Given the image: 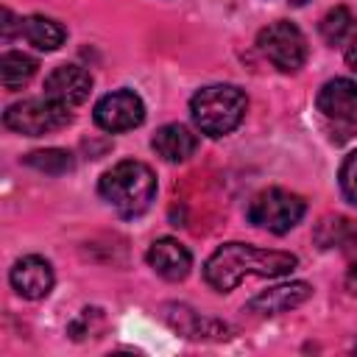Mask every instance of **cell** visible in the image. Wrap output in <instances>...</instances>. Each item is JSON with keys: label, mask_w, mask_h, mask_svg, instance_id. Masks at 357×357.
<instances>
[{"label": "cell", "mask_w": 357, "mask_h": 357, "mask_svg": "<svg viewBox=\"0 0 357 357\" xmlns=\"http://www.w3.org/2000/svg\"><path fill=\"white\" fill-rule=\"evenodd\" d=\"M296 265L298 259L290 251L259 248L251 243H223L204 262V279L218 293H229L248 276L276 279V276L296 271Z\"/></svg>", "instance_id": "1"}, {"label": "cell", "mask_w": 357, "mask_h": 357, "mask_svg": "<svg viewBox=\"0 0 357 357\" xmlns=\"http://www.w3.org/2000/svg\"><path fill=\"white\" fill-rule=\"evenodd\" d=\"M100 198L117 209L123 218L142 215L156 195V176L145 162L123 159L114 167H109L98 181Z\"/></svg>", "instance_id": "2"}, {"label": "cell", "mask_w": 357, "mask_h": 357, "mask_svg": "<svg viewBox=\"0 0 357 357\" xmlns=\"http://www.w3.org/2000/svg\"><path fill=\"white\" fill-rule=\"evenodd\" d=\"M245 109H248V98L243 95V89H237L231 84H212V86L198 89L190 98L192 123L206 137L231 134L243 123Z\"/></svg>", "instance_id": "3"}, {"label": "cell", "mask_w": 357, "mask_h": 357, "mask_svg": "<svg viewBox=\"0 0 357 357\" xmlns=\"http://www.w3.org/2000/svg\"><path fill=\"white\" fill-rule=\"evenodd\" d=\"M70 109L56 103L53 98H25V100H17L11 103L6 112H3V123L8 131H17V134H25V137H42V134H50V131H59L70 123Z\"/></svg>", "instance_id": "4"}, {"label": "cell", "mask_w": 357, "mask_h": 357, "mask_svg": "<svg viewBox=\"0 0 357 357\" xmlns=\"http://www.w3.org/2000/svg\"><path fill=\"white\" fill-rule=\"evenodd\" d=\"M307 212V204L301 195L282 190V187H271L262 190L251 198L248 204V220L271 234H284L290 231Z\"/></svg>", "instance_id": "5"}, {"label": "cell", "mask_w": 357, "mask_h": 357, "mask_svg": "<svg viewBox=\"0 0 357 357\" xmlns=\"http://www.w3.org/2000/svg\"><path fill=\"white\" fill-rule=\"evenodd\" d=\"M259 53L279 70V73H296L307 61V39L298 31V25L279 20L259 31L257 36Z\"/></svg>", "instance_id": "6"}, {"label": "cell", "mask_w": 357, "mask_h": 357, "mask_svg": "<svg viewBox=\"0 0 357 357\" xmlns=\"http://www.w3.org/2000/svg\"><path fill=\"white\" fill-rule=\"evenodd\" d=\"M145 120V103L131 89H114L95 103V123L103 131H131Z\"/></svg>", "instance_id": "7"}, {"label": "cell", "mask_w": 357, "mask_h": 357, "mask_svg": "<svg viewBox=\"0 0 357 357\" xmlns=\"http://www.w3.org/2000/svg\"><path fill=\"white\" fill-rule=\"evenodd\" d=\"M89 92H92V75L78 64H61L45 78V95L67 109L84 103Z\"/></svg>", "instance_id": "8"}, {"label": "cell", "mask_w": 357, "mask_h": 357, "mask_svg": "<svg viewBox=\"0 0 357 357\" xmlns=\"http://www.w3.org/2000/svg\"><path fill=\"white\" fill-rule=\"evenodd\" d=\"M8 279H11V287L22 298L36 301V298H45L53 290V279L56 276H53V268H50V262L45 257L28 254V257H22V259L14 262Z\"/></svg>", "instance_id": "9"}, {"label": "cell", "mask_w": 357, "mask_h": 357, "mask_svg": "<svg viewBox=\"0 0 357 357\" xmlns=\"http://www.w3.org/2000/svg\"><path fill=\"white\" fill-rule=\"evenodd\" d=\"M148 265H151L162 279H167V282H181V279H187V273H190V268H192V257H190V251H187L178 240H173V237H159V240H153L151 248H148Z\"/></svg>", "instance_id": "10"}, {"label": "cell", "mask_w": 357, "mask_h": 357, "mask_svg": "<svg viewBox=\"0 0 357 357\" xmlns=\"http://www.w3.org/2000/svg\"><path fill=\"white\" fill-rule=\"evenodd\" d=\"M315 103L329 120H351L357 114V84L351 78H332L318 89Z\"/></svg>", "instance_id": "11"}, {"label": "cell", "mask_w": 357, "mask_h": 357, "mask_svg": "<svg viewBox=\"0 0 357 357\" xmlns=\"http://www.w3.org/2000/svg\"><path fill=\"white\" fill-rule=\"evenodd\" d=\"M310 296H312V287L307 282L276 284V287L254 296L248 301V312H254V315H279V312H287V310L304 304Z\"/></svg>", "instance_id": "12"}, {"label": "cell", "mask_w": 357, "mask_h": 357, "mask_svg": "<svg viewBox=\"0 0 357 357\" xmlns=\"http://www.w3.org/2000/svg\"><path fill=\"white\" fill-rule=\"evenodd\" d=\"M151 145L165 162H187L198 151V137L181 123H167L153 134Z\"/></svg>", "instance_id": "13"}, {"label": "cell", "mask_w": 357, "mask_h": 357, "mask_svg": "<svg viewBox=\"0 0 357 357\" xmlns=\"http://www.w3.org/2000/svg\"><path fill=\"white\" fill-rule=\"evenodd\" d=\"M20 33L39 50H56L64 45V28L50 20V17H42V14H31L25 20H20Z\"/></svg>", "instance_id": "14"}, {"label": "cell", "mask_w": 357, "mask_h": 357, "mask_svg": "<svg viewBox=\"0 0 357 357\" xmlns=\"http://www.w3.org/2000/svg\"><path fill=\"white\" fill-rule=\"evenodd\" d=\"M36 73V61L20 50H8L0 56V84L6 89H20L22 84H28Z\"/></svg>", "instance_id": "15"}, {"label": "cell", "mask_w": 357, "mask_h": 357, "mask_svg": "<svg viewBox=\"0 0 357 357\" xmlns=\"http://www.w3.org/2000/svg\"><path fill=\"white\" fill-rule=\"evenodd\" d=\"M321 248H351L357 245V229L351 226L349 218H324L318 223V231H315Z\"/></svg>", "instance_id": "16"}, {"label": "cell", "mask_w": 357, "mask_h": 357, "mask_svg": "<svg viewBox=\"0 0 357 357\" xmlns=\"http://www.w3.org/2000/svg\"><path fill=\"white\" fill-rule=\"evenodd\" d=\"M321 36H324V42L332 45V47L349 42V39L354 36V17H351V11L343 8V6L326 11L324 20H321Z\"/></svg>", "instance_id": "17"}, {"label": "cell", "mask_w": 357, "mask_h": 357, "mask_svg": "<svg viewBox=\"0 0 357 357\" xmlns=\"http://www.w3.org/2000/svg\"><path fill=\"white\" fill-rule=\"evenodd\" d=\"M25 165L47 173V176H61V173H70L75 167V159L70 151L64 148H45V151H33L25 156Z\"/></svg>", "instance_id": "18"}, {"label": "cell", "mask_w": 357, "mask_h": 357, "mask_svg": "<svg viewBox=\"0 0 357 357\" xmlns=\"http://www.w3.org/2000/svg\"><path fill=\"white\" fill-rule=\"evenodd\" d=\"M100 326H103V312H100V310H95V307H92V310L86 307V310H81V312H78V318L70 324V335H73L75 340H81V337L92 335L95 329H100Z\"/></svg>", "instance_id": "19"}, {"label": "cell", "mask_w": 357, "mask_h": 357, "mask_svg": "<svg viewBox=\"0 0 357 357\" xmlns=\"http://www.w3.org/2000/svg\"><path fill=\"white\" fill-rule=\"evenodd\" d=\"M340 190L346 201L357 206V151H351L340 165Z\"/></svg>", "instance_id": "20"}, {"label": "cell", "mask_w": 357, "mask_h": 357, "mask_svg": "<svg viewBox=\"0 0 357 357\" xmlns=\"http://www.w3.org/2000/svg\"><path fill=\"white\" fill-rule=\"evenodd\" d=\"M343 59H346V64L357 73V33L349 39V45H346V53H343Z\"/></svg>", "instance_id": "21"}, {"label": "cell", "mask_w": 357, "mask_h": 357, "mask_svg": "<svg viewBox=\"0 0 357 357\" xmlns=\"http://www.w3.org/2000/svg\"><path fill=\"white\" fill-rule=\"evenodd\" d=\"M346 287L357 296V265H351V268H349V273H346Z\"/></svg>", "instance_id": "22"}, {"label": "cell", "mask_w": 357, "mask_h": 357, "mask_svg": "<svg viewBox=\"0 0 357 357\" xmlns=\"http://www.w3.org/2000/svg\"><path fill=\"white\" fill-rule=\"evenodd\" d=\"M354 349H357V346H354Z\"/></svg>", "instance_id": "23"}]
</instances>
